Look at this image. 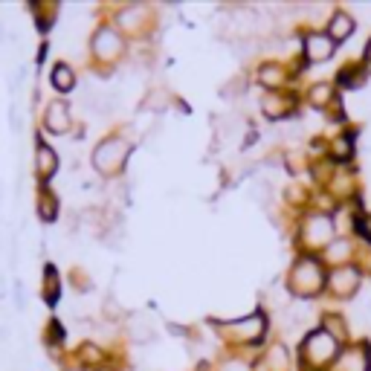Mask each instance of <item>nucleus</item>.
I'll use <instances>...</instances> for the list:
<instances>
[{"label": "nucleus", "instance_id": "aec40b11", "mask_svg": "<svg viewBox=\"0 0 371 371\" xmlns=\"http://www.w3.org/2000/svg\"><path fill=\"white\" fill-rule=\"evenodd\" d=\"M357 232L365 241H371V212H365V215H360V218H357Z\"/></svg>", "mask_w": 371, "mask_h": 371}, {"label": "nucleus", "instance_id": "0eeeda50", "mask_svg": "<svg viewBox=\"0 0 371 371\" xmlns=\"http://www.w3.org/2000/svg\"><path fill=\"white\" fill-rule=\"evenodd\" d=\"M304 55H307V61H328L331 55H333V38L331 35H325V33H311L304 38Z\"/></svg>", "mask_w": 371, "mask_h": 371}, {"label": "nucleus", "instance_id": "ddd939ff", "mask_svg": "<svg viewBox=\"0 0 371 371\" xmlns=\"http://www.w3.org/2000/svg\"><path fill=\"white\" fill-rule=\"evenodd\" d=\"M128 331H131V336L137 339V343H151V339L157 336V331H154V325L145 316H131L128 319Z\"/></svg>", "mask_w": 371, "mask_h": 371}, {"label": "nucleus", "instance_id": "1a4fd4ad", "mask_svg": "<svg viewBox=\"0 0 371 371\" xmlns=\"http://www.w3.org/2000/svg\"><path fill=\"white\" fill-rule=\"evenodd\" d=\"M93 52H96L99 58H116V55H122V41H119V35L113 33V29H99L96 35H93Z\"/></svg>", "mask_w": 371, "mask_h": 371}, {"label": "nucleus", "instance_id": "dca6fc26", "mask_svg": "<svg viewBox=\"0 0 371 371\" xmlns=\"http://www.w3.org/2000/svg\"><path fill=\"white\" fill-rule=\"evenodd\" d=\"M287 351L282 348V346H275L270 354H267V365H270V371H287Z\"/></svg>", "mask_w": 371, "mask_h": 371}, {"label": "nucleus", "instance_id": "6ab92c4d", "mask_svg": "<svg viewBox=\"0 0 371 371\" xmlns=\"http://www.w3.org/2000/svg\"><path fill=\"white\" fill-rule=\"evenodd\" d=\"M258 79H261V84H270V87H273V84H278V81H282V70H278L275 64H264Z\"/></svg>", "mask_w": 371, "mask_h": 371}, {"label": "nucleus", "instance_id": "9d476101", "mask_svg": "<svg viewBox=\"0 0 371 371\" xmlns=\"http://www.w3.org/2000/svg\"><path fill=\"white\" fill-rule=\"evenodd\" d=\"M293 105L296 102L290 96H285V93H270V96L261 99V110L267 119H285L293 110Z\"/></svg>", "mask_w": 371, "mask_h": 371}, {"label": "nucleus", "instance_id": "6e6552de", "mask_svg": "<svg viewBox=\"0 0 371 371\" xmlns=\"http://www.w3.org/2000/svg\"><path fill=\"white\" fill-rule=\"evenodd\" d=\"M44 125H47V131H52V134H64V131L70 128V108L61 102V99L50 102L47 110H44Z\"/></svg>", "mask_w": 371, "mask_h": 371}, {"label": "nucleus", "instance_id": "5701e85b", "mask_svg": "<svg viewBox=\"0 0 371 371\" xmlns=\"http://www.w3.org/2000/svg\"><path fill=\"white\" fill-rule=\"evenodd\" d=\"M365 58L371 61V41H368V47H365Z\"/></svg>", "mask_w": 371, "mask_h": 371}, {"label": "nucleus", "instance_id": "4be33fe9", "mask_svg": "<svg viewBox=\"0 0 371 371\" xmlns=\"http://www.w3.org/2000/svg\"><path fill=\"white\" fill-rule=\"evenodd\" d=\"M224 371H244V368H241V365H238V363H235V365H227V368H224Z\"/></svg>", "mask_w": 371, "mask_h": 371}, {"label": "nucleus", "instance_id": "a211bd4d", "mask_svg": "<svg viewBox=\"0 0 371 371\" xmlns=\"http://www.w3.org/2000/svg\"><path fill=\"white\" fill-rule=\"evenodd\" d=\"M351 151H354L351 137H339V139H333V157L348 160V157H351Z\"/></svg>", "mask_w": 371, "mask_h": 371}, {"label": "nucleus", "instance_id": "20e7f679", "mask_svg": "<svg viewBox=\"0 0 371 371\" xmlns=\"http://www.w3.org/2000/svg\"><path fill=\"white\" fill-rule=\"evenodd\" d=\"M331 290H333V296H339V299H351V296L360 290V270L351 267V264L336 267L333 275H331Z\"/></svg>", "mask_w": 371, "mask_h": 371}, {"label": "nucleus", "instance_id": "b1692460", "mask_svg": "<svg viewBox=\"0 0 371 371\" xmlns=\"http://www.w3.org/2000/svg\"><path fill=\"white\" fill-rule=\"evenodd\" d=\"M102 371H110V368H102Z\"/></svg>", "mask_w": 371, "mask_h": 371}, {"label": "nucleus", "instance_id": "412c9836", "mask_svg": "<svg viewBox=\"0 0 371 371\" xmlns=\"http://www.w3.org/2000/svg\"><path fill=\"white\" fill-rule=\"evenodd\" d=\"M41 209H44V212H41L44 218H52V215H55V212H52V209H55V203H52V200H44V203H41Z\"/></svg>", "mask_w": 371, "mask_h": 371}, {"label": "nucleus", "instance_id": "423d86ee", "mask_svg": "<svg viewBox=\"0 0 371 371\" xmlns=\"http://www.w3.org/2000/svg\"><path fill=\"white\" fill-rule=\"evenodd\" d=\"M227 333L235 339V343H256V339H261V333H264V319L258 314L256 316H246L241 322L227 325Z\"/></svg>", "mask_w": 371, "mask_h": 371}, {"label": "nucleus", "instance_id": "7ed1b4c3", "mask_svg": "<svg viewBox=\"0 0 371 371\" xmlns=\"http://www.w3.org/2000/svg\"><path fill=\"white\" fill-rule=\"evenodd\" d=\"M339 351V343H336V336L331 331H314L311 336L304 339V348H302V357L304 363H311V365H325L336 357Z\"/></svg>", "mask_w": 371, "mask_h": 371}, {"label": "nucleus", "instance_id": "f257e3e1", "mask_svg": "<svg viewBox=\"0 0 371 371\" xmlns=\"http://www.w3.org/2000/svg\"><path fill=\"white\" fill-rule=\"evenodd\" d=\"M131 154V142L125 139H105L96 145V151H93V169H96L99 174L105 177H113L122 171V166H125Z\"/></svg>", "mask_w": 371, "mask_h": 371}, {"label": "nucleus", "instance_id": "2eb2a0df", "mask_svg": "<svg viewBox=\"0 0 371 371\" xmlns=\"http://www.w3.org/2000/svg\"><path fill=\"white\" fill-rule=\"evenodd\" d=\"M55 154L47 148V145H38V171H41V177H52L55 174Z\"/></svg>", "mask_w": 371, "mask_h": 371}, {"label": "nucleus", "instance_id": "f03ea898", "mask_svg": "<svg viewBox=\"0 0 371 371\" xmlns=\"http://www.w3.org/2000/svg\"><path fill=\"white\" fill-rule=\"evenodd\" d=\"M325 285V275H322V267L319 261L314 258H302L293 264L290 270V290L296 296H316Z\"/></svg>", "mask_w": 371, "mask_h": 371}, {"label": "nucleus", "instance_id": "9b49d317", "mask_svg": "<svg viewBox=\"0 0 371 371\" xmlns=\"http://www.w3.org/2000/svg\"><path fill=\"white\" fill-rule=\"evenodd\" d=\"M333 371H368V351L365 348H351L336 360Z\"/></svg>", "mask_w": 371, "mask_h": 371}, {"label": "nucleus", "instance_id": "4468645a", "mask_svg": "<svg viewBox=\"0 0 371 371\" xmlns=\"http://www.w3.org/2000/svg\"><path fill=\"white\" fill-rule=\"evenodd\" d=\"M52 84H55V90L67 93V90L76 84V76H73V70H70L67 64H58V67L52 70Z\"/></svg>", "mask_w": 371, "mask_h": 371}, {"label": "nucleus", "instance_id": "39448f33", "mask_svg": "<svg viewBox=\"0 0 371 371\" xmlns=\"http://www.w3.org/2000/svg\"><path fill=\"white\" fill-rule=\"evenodd\" d=\"M302 235H304L307 244L325 246L333 238V221L328 218V215H311V218L304 221V227H302Z\"/></svg>", "mask_w": 371, "mask_h": 371}, {"label": "nucleus", "instance_id": "f8f14e48", "mask_svg": "<svg viewBox=\"0 0 371 371\" xmlns=\"http://www.w3.org/2000/svg\"><path fill=\"white\" fill-rule=\"evenodd\" d=\"M351 33H354V18H351V15H346V12H336V15L331 18V29H328V35H331L333 41H346Z\"/></svg>", "mask_w": 371, "mask_h": 371}, {"label": "nucleus", "instance_id": "f3484780", "mask_svg": "<svg viewBox=\"0 0 371 371\" xmlns=\"http://www.w3.org/2000/svg\"><path fill=\"white\" fill-rule=\"evenodd\" d=\"M331 84H316V87H311V105H316V108H325L328 102H331Z\"/></svg>", "mask_w": 371, "mask_h": 371}]
</instances>
